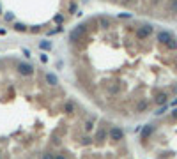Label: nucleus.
<instances>
[{"label": "nucleus", "instance_id": "nucleus-1", "mask_svg": "<svg viewBox=\"0 0 177 159\" xmlns=\"http://www.w3.org/2000/svg\"><path fill=\"white\" fill-rule=\"evenodd\" d=\"M64 13H71L66 9V0H0V16L13 19L18 16H43L44 27L50 21L57 25L64 23Z\"/></svg>", "mask_w": 177, "mask_h": 159}, {"label": "nucleus", "instance_id": "nucleus-2", "mask_svg": "<svg viewBox=\"0 0 177 159\" xmlns=\"http://www.w3.org/2000/svg\"><path fill=\"white\" fill-rule=\"evenodd\" d=\"M108 134H110V140H113V142H120L124 138V131L120 129V127H117V125H113L108 131Z\"/></svg>", "mask_w": 177, "mask_h": 159}, {"label": "nucleus", "instance_id": "nucleus-3", "mask_svg": "<svg viewBox=\"0 0 177 159\" xmlns=\"http://www.w3.org/2000/svg\"><path fill=\"white\" fill-rule=\"evenodd\" d=\"M172 39H174V36L170 34V32H165V30H163V32H160V34H158V41L161 42V44H165V46L168 44Z\"/></svg>", "mask_w": 177, "mask_h": 159}, {"label": "nucleus", "instance_id": "nucleus-4", "mask_svg": "<svg viewBox=\"0 0 177 159\" xmlns=\"http://www.w3.org/2000/svg\"><path fill=\"white\" fill-rule=\"evenodd\" d=\"M147 108H149V101L147 99H140L137 103V108H135V110H137V113H143Z\"/></svg>", "mask_w": 177, "mask_h": 159}, {"label": "nucleus", "instance_id": "nucleus-5", "mask_svg": "<svg viewBox=\"0 0 177 159\" xmlns=\"http://www.w3.org/2000/svg\"><path fill=\"white\" fill-rule=\"evenodd\" d=\"M156 104H166V101H168V95H166V94H158V95H156Z\"/></svg>", "mask_w": 177, "mask_h": 159}, {"label": "nucleus", "instance_id": "nucleus-6", "mask_svg": "<svg viewBox=\"0 0 177 159\" xmlns=\"http://www.w3.org/2000/svg\"><path fill=\"white\" fill-rule=\"evenodd\" d=\"M152 131H154V125H151V124H149V125H145V127H143V131H142V140H145V138H147Z\"/></svg>", "mask_w": 177, "mask_h": 159}, {"label": "nucleus", "instance_id": "nucleus-7", "mask_svg": "<svg viewBox=\"0 0 177 159\" xmlns=\"http://www.w3.org/2000/svg\"><path fill=\"white\" fill-rule=\"evenodd\" d=\"M166 48H168V50H177V41H175V39H172L168 44H166Z\"/></svg>", "mask_w": 177, "mask_h": 159}, {"label": "nucleus", "instance_id": "nucleus-8", "mask_svg": "<svg viewBox=\"0 0 177 159\" xmlns=\"http://www.w3.org/2000/svg\"><path fill=\"white\" fill-rule=\"evenodd\" d=\"M172 113H174V117H175V119H177V108H175V110H174Z\"/></svg>", "mask_w": 177, "mask_h": 159}, {"label": "nucleus", "instance_id": "nucleus-9", "mask_svg": "<svg viewBox=\"0 0 177 159\" xmlns=\"http://www.w3.org/2000/svg\"><path fill=\"white\" fill-rule=\"evenodd\" d=\"M172 104H174V106H177V99H175V101H174V103H172Z\"/></svg>", "mask_w": 177, "mask_h": 159}]
</instances>
